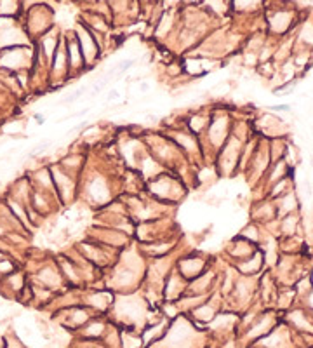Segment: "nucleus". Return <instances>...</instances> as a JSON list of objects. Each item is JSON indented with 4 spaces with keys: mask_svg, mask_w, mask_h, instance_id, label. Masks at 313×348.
Listing matches in <instances>:
<instances>
[{
    "mask_svg": "<svg viewBox=\"0 0 313 348\" xmlns=\"http://www.w3.org/2000/svg\"><path fill=\"white\" fill-rule=\"evenodd\" d=\"M118 96H120L118 91H112V93H108V100H117Z\"/></svg>",
    "mask_w": 313,
    "mask_h": 348,
    "instance_id": "f257e3e1",
    "label": "nucleus"
},
{
    "mask_svg": "<svg viewBox=\"0 0 313 348\" xmlns=\"http://www.w3.org/2000/svg\"><path fill=\"white\" fill-rule=\"evenodd\" d=\"M35 122L44 124V115H42V113H37V115H35Z\"/></svg>",
    "mask_w": 313,
    "mask_h": 348,
    "instance_id": "f03ea898",
    "label": "nucleus"
}]
</instances>
